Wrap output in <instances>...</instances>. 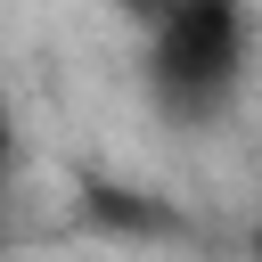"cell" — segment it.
I'll list each match as a JSON object with an SVG mask.
<instances>
[{"label": "cell", "instance_id": "cell-1", "mask_svg": "<svg viewBox=\"0 0 262 262\" xmlns=\"http://www.w3.org/2000/svg\"><path fill=\"white\" fill-rule=\"evenodd\" d=\"M254 57V16L246 8H221V0H196V8H164L147 25V90L172 123H213L237 90H246V66Z\"/></svg>", "mask_w": 262, "mask_h": 262}]
</instances>
